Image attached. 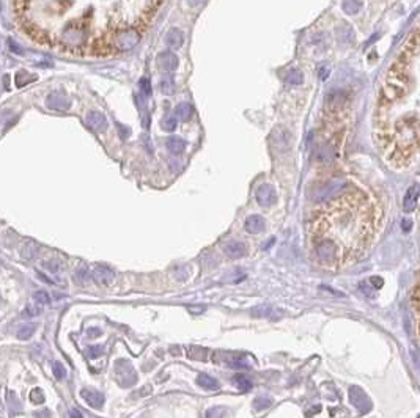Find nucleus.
<instances>
[{
	"mask_svg": "<svg viewBox=\"0 0 420 418\" xmlns=\"http://www.w3.org/2000/svg\"><path fill=\"white\" fill-rule=\"evenodd\" d=\"M350 399L360 412H368L370 411V399L367 398V395H365L359 387H351L350 388Z\"/></svg>",
	"mask_w": 420,
	"mask_h": 418,
	"instance_id": "5",
	"label": "nucleus"
},
{
	"mask_svg": "<svg viewBox=\"0 0 420 418\" xmlns=\"http://www.w3.org/2000/svg\"><path fill=\"white\" fill-rule=\"evenodd\" d=\"M285 80H287L288 83H291V85H299V83H302V74H300L298 69H291V71L287 74Z\"/></svg>",
	"mask_w": 420,
	"mask_h": 418,
	"instance_id": "26",
	"label": "nucleus"
},
{
	"mask_svg": "<svg viewBox=\"0 0 420 418\" xmlns=\"http://www.w3.org/2000/svg\"><path fill=\"white\" fill-rule=\"evenodd\" d=\"M277 200L276 190H274L272 185L269 184H263L257 190V201L261 204V206H271Z\"/></svg>",
	"mask_w": 420,
	"mask_h": 418,
	"instance_id": "6",
	"label": "nucleus"
},
{
	"mask_svg": "<svg viewBox=\"0 0 420 418\" xmlns=\"http://www.w3.org/2000/svg\"><path fill=\"white\" fill-rule=\"evenodd\" d=\"M416 148H417V142H411L408 145H401V146L395 148V150L392 151V154L389 156V162L394 167H397V169H400V167L408 164L411 156L414 154Z\"/></svg>",
	"mask_w": 420,
	"mask_h": 418,
	"instance_id": "3",
	"label": "nucleus"
},
{
	"mask_svg": "<svg viewBox=\"0 0 420 418\" xmlns=\"http://www.w3.org/2000/svg\"><path fill=\"white\" fill-rule=\"evenodd\" d=\"M271 406H272V399L269 396H260L253 401V409L257 412L266 411V409H269Z\"/></svg>",
	"mask_w": 420,
	"mask_h": 418,
	"instance_id": "22",
	"label": "nucleus"
},
{
	"mask_svg": "<svg viewBox=\"0 0 420 418\" xmlns=\"http://www.w3.org/2000/svg\"><path fill=\"white\" fill-rule=\"evenodd\" d=\"M225 253L228 255V258L238 259L247 253V247H245V244L241 242V240H230V242L225 245Z\"/></svg>",
	"mask_w": 420,
	"mask_h": 418,
	"instance_id": "13",
	"label": "nucleus"
},
{
	"mask_svg": "<svg viewBox=\"0 0 420 418\" xmlns=\"http://www.w3.org/2000/svg\"><path fill=\"white\" fill-rule=\"evenodd\" d=\"M101 330H99L98 327H93V329H88V332H87V335H88V338H96V337H101Z\"/></svg>",
	"mask_w": 420,
	"mask_h": 418,
	"instance_id": "36",
	"label": "nucleus"
},
{
	"mask_svg": "<svg viewBox=\"0 0 420 418\" xmlns=\"http://www.w3.org/2000/svg\"><path fill=\"white\" fill-rule=\"evenodd\" d=\"M225 415H228V411H227V409H225V407H219V406H216V407L208 409V412H206L205 418H225Z\"/></svg>",
	"mask_w": 420,
	"mask_h": 418,
	"instance_id": "24",
	"label": "nucleus"
},
{
	"mask_svg": "<svg viewBox=\"0 0 420 418\" xmlns=\"http://www.w3.org/2000/svg\"><path fill=\"white\" fill-rule=\"evenodd\" d=\"M408 71H392L389 69L387 79L381 91V104H390L400 99L408 90Z\"/></svg>",
	"mask_w": 420,
	"mask_h": 418,
	"instance_id": "1",
	"label": "nucleus"
},
{
	"mask_svg": "<svg viewBox=\"0 0 420 418\" xmlns=\"http://www.w3.org/2000/svg\"><path fill=\"white\" fill-rule=\"evenodd\" d=\"M370 283H373L376 288H381V286H382V280H381V278H378V277H373L371 280H370Z\"/></svg>",
	"mask_w": 420,
	"mask_h": 418,
	"instance_id": "37",
	"label": "nucleus"
},
{
	"mask_svg": "<svg viewBox=\"0 0 420 418\" xmlns=\"http://www.w3.org/2000/svg\"><path fill=\"white\" fill-rule=\"evenodd\" d=\"M44 267L48 269L51 274H57V272H60L61 264H60L59 261H56V259H51V261H46V263H44Z\"/></svg>",
	"mask_w": 420,
	"mask_h": 418,
	"instance_id": "33",
	"label": "nucleus"
},
{
	"mask_svg": "<svg viewBox=\"0 0 420 418\" xmlns=\"http://www.w3.org/2000/svg\"><path fill=\"white\" fill-rule=\"evenodd\" d=\"M139 87H140V90L145 93V95H150L151 93V88H150V82H148V79H140V82H139Z\"/></svg>",
	"mask_w": 420,
	"mask_h": 418,
	"instance_id": "35",
	"label": "nucleus"
},
{
	"mask_svg": "<svg viewBox=\"0 0 420 418\" xmlns=\"http://www.w3.org/2000/svg\"><path fill=\"white\" fill-rule=\"evenodd\" d=\"M250 314H252L253 318H258V319H261V318L280 319V316H282L280 310L274 308V306H271V305H264V303L263 305H257L255 308H252Z\"/></svg>",
	"mask_w": 420,
	"mask_h": 418,
	"instance_id": "9",
	"label": "nucleus"
},
{
	"mask_svg": "<svg viewBox=\"0 0 420 418\" xmlns=\"http://www.w3.org/2000/svg\"><path fill=\"white\" fill-rule=\"evenodd\" d=\"M392 142H394V135L387 131H381V134L376 135V143L381 150H387V148H390Z\"/></svg>",
	"mask_w": 420,
	"mask_h": 418,
	"instance_id": "18",
	"label": "nucleus"
},
{
	"mask_svg": "<svg viewBox=\"0 0 420 418\" xmlns=\"http://www.w3.org/2000/svg\"><path fill=\"white\" fill-rule=\"evenodd\" d=\"M161 90L166 95H172L175 91V82H173V76H166L161 80Z\"/></svg>",
	"mask_w": 420,
	"mask_h": 418,
	"instance_id": "23",
	"label": "nucleus"
},
{
	"mask_svg": "<svg viewBox=\"0 0 420 418\" xmlns=\"http://www.w3.org/2000/svg\"><path fill=\"white\" fill-rule=\"evenodd\" d=\"M197 384L200 387L206 388V390H219V387H221V384L217 382V379H214L213 376H209V374H205V373L200 374L197 377Z\"/></svg>",
	"mask_w": 420,
	"mask_h": 418,
	"instance_id": "16",
	"label": "nucleus"
},
{
	"mask_svg": "<svg viewBox=\"0 0 420 418\" xmlns=\"http://www.w3.org/2000/svg\"><path fill=\"white\" fill-rule=\"evenodd\" d=\"M36 253H38V247H36V244L35 242H27L25 244V247L22 248V256L24 258H33Z\"/></svg>",
	"mask_w": 420,
	"mask_h": 418,
	"instance_id": "29",
	"label": "nucleus"
},
{
	"mask_svg": "<svg viewBox=\"0 0 420 418\" xmlns=\"http://www.w3.org/2000/svg\"><path fill=\"white\" fill-rule=\"evenodd\" d=\"M103 352H104V349H103L101 346H90V348L85 351V356H87L88 358H91V360H95V358H98V357H101Z\"/></svg>",
	"mask_w": 420,
	"mask_h": 418,
	"instance_id": "30",
	"label": "nucleus"
},
{
	"mask_svg": "<svg viewBox=\"0 0 420 418\" xmlns=\"http://www.w3.org/2000/svg\"><path fill=\"white\" fill-rule=\"evenodd\" d=\"M420 197V185L419 184H413L411 187L408 189L406 195H405V200H403V209L405 212H413L417 208V201Z\"/></svg>",
	"mask_w": 420,
	"mask_h": 418,
	"instance_id": "8",
	"label": "nucleus"
},
{
	"mask_svg": "<svg viewBox=\"0 0 420 418\" xmlns=\"http://www.w3.org/2000/svg\"><path fill=\"white\" fill-rule=\"evenodd\" d=\"M115 377L121 387H132L137 382V374L132 365L126 360H118L115 365Z\"/></svg>",
	"mask_w": 420,
	"mask_h": 418,
	"instance_id": "2",
	"label": "nucleus"
},
{
	"mask_svg": "<svg viewBox=\"0 0 420 418\" xmlns=\"http://www.w3.org/2000/svg\"><path fill=\"white\" fill-rule=\"evenodd\" d=\"M93 280L98 285L111 286L115 282V272L112 271L111 267H107V266H98V267H95V271H93Z\"/></svg>",
	"mask_w": 420,
	"mask_h": 418,
	"instance_id": "4",
	"label": "nucleus"
},
{
	"mask_svg": "<svg viewBox=\"0 0 420 418\" xmlns=\"http://www.w3.org/2000/svg\"><path fill=\"white\" fill-rule=\"evenodd\" d=\"M69 418H84V417H82V414L79 411H71Z\"/></svg>",
	"mask_w": 420,
	"mask_h": 418,
	"instance_id": "38",
	"label": "nucleus"
},
{
	"mask_svg": "<svg viewBox=\"0 0 420 418\" xmlns=\"http://www.w3.org/2000/svg\"><path fill=\"white\" fill-rule=\"evenodd\" d=\"M30 399H32V403H35V404H43L44 403V395H43L41 390L35 388L33 392L30 393Z\"/></svg>",
	"mask_w": 420,
	"mask_h": 418,
	"instance_id": "34",
	"label": "nucleus"
},
{
	"mask_svg": "<svg viewBox=\"0 0 420 418\" xmlns=\"http://www.w3.org/2000/svg\"><path fill=\"white\" fill-rule=\"evenodd\" d=\"M33 299L38 302L40 305H48V303H51V296L46 293V291H36V293L33 294Z\"/></svg>",
	"mask_w": 420,
	"mask_h": 418,
	"instance_id": "31",
	"label": "nucleus"
},
{
	"mask_svg": "<svg viewBox=\"0 0 420 418\" xmlns=\"http://www.w3.org/2000/svg\"><path fill=\"white\" fill-rule=\"evenodd\" d=\"M52 373L59 380L66 377V369H65V366H63V363H60V361H54L52 363Z\"/></svg>",
	"mask_w": 420,
	"mask_h": 418,
	"instance_id": "27",
	"label": "nucleus"
},
{
	"mask_svg": "<svg viewBox=\"0 0 420 418\" xmlns=\"http://www.w3.org/2000/svg\"><path fill=\"white\" fill-rule=\"evenodd\" d=\"M46 104H48L51 110H68L71 102L68 98L60 95V93H51L48 96V101H46Z\"/></svg>",
	"mask_w": 420,
	"mask_h": 418,
	"instance_id": "11",
	"label": "nucleus"
},
{
	"mask_svg": "<svg viewBox=\"0 0 420 418\" xmlns=\"http://www.w3.org/2000/svg\"><path fill=\"white\" fill-rule=\"evenodd\" d=\"M87 124L96 132H103L107 127V118L101 112H90L87 115Z\"/></svg>",
	"mask_w": 420,
	"mask_h": 418,
	"instance_id": "10",
	"label": "nucleus"
},
{
	"mask_svg": "<svg viewBox=\"0 0 420 418\" xmlns=\"http://www.w3.org/2000/svg\"><path fill=\"white\" fill-rule=\"evenodd\" d=\"M36 332V324H25L17 330V338L19 340H30Z\"/></svg>",
	"mask_w": 420,
	"mask_h": 418,
	"instance_id": "20",
	"label": "nucleus"
},
{
	"mask_svg": "<svg viewBox=\"0 0 420 418\" xmlns=\"http://www.w3.org/2000/svg\"><path fill=\"white\" fill-rule=\"evenodd\" d=\"M244 227H245V230L249 231V233L258 235V233H261V231L264 230V219L261 216H257V214L249 216L247 220H245Z\"/></svg>",
	"mask_w": 420,
	"mask_h": 418,
	"instance_id": "14",
	"label": "nucleus"
},
{
	"mask_svg": "<svg viewBox=\"0 0 420 418\" xmlns=\"http://www.w3.org/2000/svg\"><path fill=\"white\" fill-rule=\"evenodd\" d=\"M166 145H167L169 150L172 153H175V154H180L186 148V142L182 140V138H180V137H169Z\"/></svg>",
	"mask_w": 420,
	"mask_h": 418,
	"instance_id": "17",
	"label": "nucleus"
},
{
	"mask_svg": "<svg viewBox=\"0 0 420 418\" xmlns=\"http://www.w3.org/2000/svg\"><path fill=\"white\" fill-rule=\"evenodd\" d=\"M162 127L166 129V131H173V129L177 127V115H170V117H167L166 119H164Z\"/></svg>",
	"mask_w": 420,
	"mask_h": 418,
	"instance_id": "32",
	"label": "nucleus"
},
{
	"mask_svg": "<svg viewBox=\"0 0 420 418\" xmlns=\"http://www.w3.org/2000/svg\"><path fill=\"white\" fill-rule=\"evenodd\" d=\"M41 311H43V305H27L25 306V310L22 311V314L24 316H27V318H35V316H38V314H41Z\"/></svg>",
	"mask_w": 420,
	"mask_h": 418,
	"instance_id": "25",
	"label": "nucleus"
},
{
	"mask_svg": "<svg viewBox=\"0 0 420 418\" xmlns=\"http://www.w3.org/2000/svg\"><path fill=\"white\" fill-rule=\"evenodd\" d=\"M233 384L238 387L241 392H249V390L252 388V380L249 379V377H245V376H242V374H236L235 377H233Z\"/></svg>",
	"mask_w": 420,
	"mask_h": 418,
	"instance_id": "19",
	"label": "nucleus"
},
{
	"mask_svg": "<svg viewBox=\"0 0 420 418\" xmlns=\"http://www.w3.org/2000/svg\"><path fill=\"white\" fill-rule=\"evenodd\" d=\"M88 278H90V275H88V271H87L85 267H79L77 271H76V274H74V280L79 285H87Z\"/></svg>",
	"mask_w": 420,
	"mask_h": 418,
	"instance_id": "28",
	"label": "nucleus"
},
{
	"mask_svg": "<svg viewBox=\"0 0 420 418\" xmlns=\"http://www.w3.org/2000/svg\"><path fill=\"white\" fill-rule=\"evenodd\" d=\"M419 335H420V319H419Z\"/></svg>",
	"mask_w": 420,
	"mask_h": 418,
	"instance_id": "39",
	"label": "nucleus"
},
{
	"mask_svg": "<svg viewBox=\"0 0 420 418\" xmlns=\"http://www.w3.org/2000/svg\"><path fill=\"white\" fill-rule=\"evenodd\" d=\"M80 396L82 399L91 406L93 409H101L103 404H104V395L101 392H98V390H93V388H84L80 392Z\"/></svg>",
	"mask_w": 420,
	"mask_h": 418,
	"instance_id": "7",
	"label": "nucleus"
},
{
	"mask_svg": "<svg viewBox=\"0 0 420 418\" xmlns=\"http://www.w3.org/2000/svg\"><path fill=\"white\" fill-rule=\"evenodd\" d=\"M158 64L164 69V71H175L178 66V59L177 55L170 52V51H164L159 54L158 57Z\"/></svg>",
	"mask_w": 420,
	"mask_h": 418,
	"instance_id": "12",
	"label": "nucleus"
},
{
	"mask_svg": "<svg viewBox=\"0 0 420 418\" xmlns=\"http://www.w3.org/2000/svg\"><path fill=\"white\" fill-rule=\"evenodd\" d=\"M177 117L180 119H182V121H186V119L190 118V115H192V107H190L189 104H186V102H182V104H178L177 106Z\"/></svg>",
	"mask_w": 420,
	"mask_h": 418,
	"instance_id": "21",
	"label": "nucleus"
},
{
	"mask_svg": "<svg viewBox=\"0 0 420 418\" xmlns=\"http://www.w3.org/2000/svg\"><path fill=\"white\" fill-rule=\"evenodd\" d=\"M166 43L172 49H180L182 43H184V36H182V33L178 29H172L166 36Z\"/></svg>",
	"mask_w": 420,
	"mask_h": 418,
	"instance_id": "15",
	"label": "nucleus"
}]
</instances>
